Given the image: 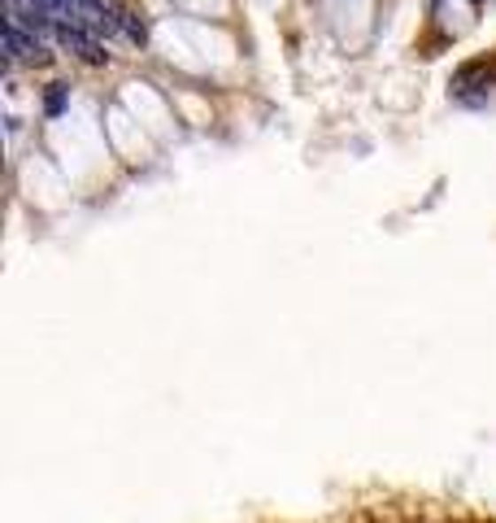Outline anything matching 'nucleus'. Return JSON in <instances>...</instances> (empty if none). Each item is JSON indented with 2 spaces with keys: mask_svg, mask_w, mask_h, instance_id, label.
Instances as JSON below:
<instances>
[{
  "mask_svg": "<svg viewBox=\"0 0 496 523\" xmlns=\"http://www.w3.org/2000/svg\"><path fill=\"white\" fill-rule=\"evenodd\" d=\"M52 40H57L61 49L79 52V57L92 61V66L105 61V52H100V35L97 31H88V27H79V22H52Z\"/></svg>",
  "mask_w": 496,
  "mask_h": 523,
  "instance_id": "f257e3e1",
  "label": "nucleus"
},
{
  "mask_svg": "<svg viewBox=\"0 0 496 523\" xmlns=\"http://www.w3.org/2000/svg\"><path fill=\"white\" fill-rule=\"evenodd\" d=\"M122 27H127V35H131V40H140V44H144V35H149V31H144V22H136V13H122Z\"/></svg>",
  "mask_w": 496,
  "mask_h": 523,
  "instance_id": "f03ea898",
  "label": "nucleus"
}]
</instances>
